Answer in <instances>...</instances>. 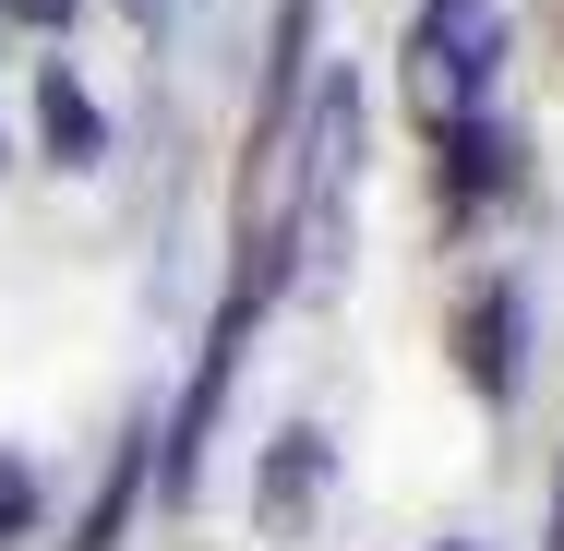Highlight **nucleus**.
Here are the masks:
<instances>
[{"label": "nucleus", "mask_w": 564, "mask_h": 551, "mask_svg": "<svg viewBox=\"0 0 564 551\" xmlns=\"http://www.w3.org/2000/svg\"><path fill=\"white\" fill-rule=\"evenodd\" d=\"M492 60H505V12H492V0H421V12H409V109L433 120V132L480 120Z\"/></svg>", "instance_id": "1"}, {"label": "nucleus", "mask_w": 564, "mask_h": 551, "mask_svg": "<svg viewBox=\"0 0 564 551\" xmlns=\"http://www.w3.org/2000/svg\"><path fill=\"white\" fill-rule=\"evenodd\" d=\"M313 492H325V432H276V467H264V528H276V540H301Z\"/></svg>", "instance_id": "2"}, {"label": "nucleus", "mask_w": 564, "mask_h": 551, "mask_svg": "<svg viewBox=\"0 0 564 551\" xmlns=\"http://www.w3.org/2000/svg\"><path fill=\"white\" fill-rule=\"evenodd\" d=\"M456 348H468V384H480V396H505V384H517V300H505V288H480V300H468V324H456Z\"/></svg>", "instance_id": "3"}, {"label": "nucleus", "mask_w": 564, "mask_h": 551, "mask_svg": "<svg viewBox=\"0 0 564 551\" xmlns=\"http://www.w3.org/2000/svg\"><path fill=\"white\" fill-rule=\"evenodd\" d=\"M36 120H48L61 168H97V144H109V132H97V97H85L73 73H48V85H36Z\"/></svg>", "instance_id": "4"}, {"label": "nucleus", "mask_w": 564, "mask_h": 551, "mask_svg": "<svg viewBox=\"0 0 564 551\" xmlns=\"http://www.w3.org/2000/svg\"><path fill=\"white\" fill-rule=\"evenodd\" d=\"M445 156H456V205H480V192H505V180H517V144H505L492 120H456Z\"/></svg>", "instance_id": "5"}, {"label": "nucleus", "mask_w": 564, "mask_h": 551, "mask_svg": "<svg viewBox=\"0 0 564 551\" xmlns=\"http://www.w3.org/2000/svg\"><path fill=\"white\" fill-rule=\"evenodd\" d=\"M24 528H36V467L0 455V540H24Z\"/></svg>", "instance_id": "6"}, {"label": "nucleus", "mask_w": 564, "mask_h": 551, "mask_svg": "<svg viewBox=\"0 0 564 551\" xmlns=\"http://www.w3.org/2000/svg\"><path fill=\"white\" fill-rule=\"evenodd\" d=\"M0 24H73V0H0Z\"/></svg>", "instance_id": "7"}, {"label": "nucleus", "mask_w": 564, "mask_h": 551, "mask_svg": "<svg viewBox=\"0 0 564 551\" xmlns=\"http://www.w3.org/2000/svg\"><path fill=\"white\" fill-rule=\"evenodd\" d=\"M120 12H132V24H144V36H169V24H181V12H193V0H120Z\"/></svg>", "instance_id": "8"}, {"label": "nucleus", "mask_w": 564, "mask_h": 551, "mask_svg": "<svg viewBox=\"0 0 564 551\" xmlns=\"http://www.w3.org/2000/svg\"><path fill=\"white\" fill-rule=\"evenodd\" d=\"M541 551H564V504H553V540H541Z\"/></svg>", "instance_id": "9"}, {"label": "nucleus", "mask_w": 564, "mask_h": 551, "mask_svg": "<svg viewBox=\"0 0 564 551\" xmlns=\"http://www.w3.org/2000/svg\"><path fill=\"white\" fill-rule=\"evenodd\" d=\"M445 551H456V540H445Z\"/></svg>", "instance_id": "10"}]
</instances>
